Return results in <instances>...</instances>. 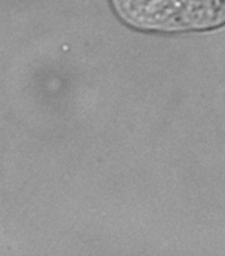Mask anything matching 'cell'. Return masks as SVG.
<instances>
[{"label":"cell","instance_id":"cell-1","mask_svg":"<svg viewBox=\"0 0 225 256\" xmlns=\"http://www.w3.org/2000/svg\"><path fill=\"white\" fill-rule=\"evenodd\" d=\"M119 18L145 32L208 30L225 25V0H111Z\"/></svg>","mask_w":225,"mask_h":256}]
</instances>
